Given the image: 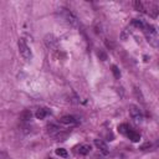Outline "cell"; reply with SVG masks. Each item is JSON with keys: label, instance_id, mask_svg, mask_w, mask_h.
<instances>
[{"label": "cell", "instance_id": "8fae6325", "mask_svg": "<svg viewBox=\"0 0 159 159\" xmlns=\"http://www.w3.org/2000/svg\"><path fill=\"white\" fill-rule=\"evenodd\" d=\"M118 132H119L120 134H124V135H127V133L129 132V127H128V124H125V123H123V124H119V125H118Z\"/></svg>", "mask_w": 159, "mask_h": 159}, {"label": "cell", "instance_id": "5b68a950", "mask_svg": "<svg viewBox=\"0 0 159 159\" xmlns=\"http://www.w3.org/2000/svg\"><path fill=\"white\" fill-rule=\"evenodd\" d=\"M62 16H63V19L66 20L67 24H70V25H72V26L77 25V19H76V16H75L70 10L62 9Z\"/></svg>", "mask_w": 159, "mask_h": 159}, {"label": "cell", "instance_id": "2e32d148", "mask_svg": "<svg viewBox=\"0 0 159 159\" xmlns=\"http://www.w3.org/2000/svg\"><path fill=\"white\" fill-rule=\"evenodd\" d=\"M98 57H99L102 61H106V60H107V55H106L103 51H98Z\"/></svg>", "mask_w": 159, "mask_h": 159}, {"label": "cell", "instance_id": "6da1fadb", "mask_svg": "<svg viewBox=\"0 0 159 159\" xmlns=\"http://www.w3.org/2000/svg\"><path fill=\"white\" fill-rule=\"evenodd\" d=\"M143 32H144V35H145L147 41H148L153 47H158L159 37H158V31L155 30V27H154L153 25L145 24V26H144V29H143Z\"/></svg>", "mask_w": 159, "mask_h": 159}, {"label": "cell", "instance_id": "5bb4252c", "mask_svg": "<svg viewBox=\"0 0 159 159\" xmlns=\"http://www.w3.org/2000/svg\"><path fill=\"white\" fill-rule=\"evenodd\" d=\"M56 154L60 155V157H62V158H67V157H68L67 150L63 149V148H57V149H56Z\"/></svg>", "mask_w": 159, "mask_h": 159}, {"label": "cell", "instance_id": "7a4b0ae2", "mask_svg": "<svg viewBox=\"0 0 159 159\" xmlns=\"http://www.w3.org/2000/svg\"><path fill=\"white\" fill-rule=\"evenodd\" d=\"M17 46H19V52H20V55H21L26 61H30V60L32 58V52H31L30 47L26 45L25 40H24V39H20V40L17 41Z\"/></svg>", "mask_w": 159, "mask_h": 159}, {"label": "cell", "instance_id": "7c38bea8", "mask_svg": "<svg viewBox=\"0 0 159 159\" xmlns=\"http://www.w3.org/2000/svg\"><path fill=\"white\" fill-rule=\"evenodd\" d=\"M132 24H133L134 26H137L139 30H143L144 26H145V22H144L143 20H138V19H134V20L132 21Z\"/></svg>", "mask_w": 159, "mask_h": 159}, {"label": "cell", "instance_id": "e0dca14e", "mask_svg": "<svg viewBox=\"0 0 159 159\" xmlns=\"http://www.w3.org/2000/svg\"><path fill=\"white\" fill-rule=\"evenodd\" d=\"M47 159H52V158H47Z\"/></svg>", "mask_w": 159, "mask_h": 159}, {"label": "cell", "instance_id": "8992f818", "mask_svg": "<svg viewBox=\"0 0 159 159\" xmlns=\"http://www.w3.org/2000/svg\"><path fill=\"white\" fill-rule=\"evenodd\" d=\"M94 145L97 147V149L102 153V154H104V155H107L108 153H109V149H108V147H107V144L102 140V139H94Z\"/></svg>", "mask_w": 159, "mask_h": 159}, {"label": "cell", "instance_id": "ba28073f", "mask_svg": "<svg viewBox=\"0 0 159 159\" xmlns=\"http://www.w3.org/2000/svg\"><path fill=\"white\" fill-rule=\"evenodd\" d=\"M89 150H91V147H89L88 144H81V145L77 148V152H78L81 155H86V154H88Z\"/></svg>", "mask_w": 159, "mask_h": 159}, {"label": "cell", "instance_id": "30bf717a", "mask_svg": "<svg viewBox=\"0 0 159 159\" xmlns=\"http://www.w3.org/2000/svg\"><path fill=\"white\" fill-rule=\"evenodd\" d=\"M127 137H128L132 142H139V140H140L139 133H137V132H134V130H129V132L127 133Z\"/></svg>", "mask_w": 159, "mask_h": 159}, {"label": "cell", "instance_id": "277c9868", "mask_svg": "<svg viewBox=\"0 0 159 159\" xmlns=\"http://www.w3.org/2000/svg\"><path fill=\"white\" fill-rule=\"evenodd\" d=\"M43 40H45V45H46L48 48H51V50H56V48H57L58 41H57V39H56L52 34H47Z\"/></svg>", "mask_w": 159, "mask_h": 159}, {"label": "cell", "instance_id": "52a82bcc", "mask_svg": "<svg viewBox=\"0 0 159 159\" xmlns=\"http://www.w3.org/2000/svg\"><path fill=\"white\" fill-rule=\"evenodd\" d=\"M48 113H50V111H48L47 108H39V109L36 111L35 116H36V118H39V119H43Z\"/></svg>", "mask_w": 159, "mask_h": 159}, {"label": "cell", "instance_id": "4fadbf2b", "mask_svg": "<svg viewBox=\"0 0 159 159\" xmlns=\"http://www.w3.org/2000/svg\"><path fill=\"white\" fill-rule=\"evenodd\" d=\"M31 117H32V113H31L30 111H24V112L21 113V119H22V120H25V122L30 120V119H31Z\"/></svg>", "mask_w": 159, "mask_h": 159}, {"label": "cell", "instance_id": "9c48e42d", "mask_svg": "<svg viewBox=\"0 0 159 159\" xmlns=\"http://www.w3.org/2000/svg\"><path fill=\"white\" fill-rule=\"evenodd\" d=\"M60 120L63 124H73V123H76V118L73 116H63Z\"/></svg>", "mask_w": 159, "mask_h": 159}, {"label": "cell", "instance_id": "3957f363", "mask_svg": "<svg viewBox=\"0 0 159 159\" xmlns=\"http://www.w3.org/2000/svg\"><path fill=\"white\" fill-rule=\"evenodd\" d=\"M129 114L132 117V119L135 122V123H140L143 120V114L139 109V107H137L135 104H130L129 106Z\"/></svg>", "mask_w": 159, "mask_h": 159}, {"label": "cell", "instance_id": "9a60e30c", "mask_svg": "<svg viewBox=\"0 0 159 159\" xmlns=\"http://www.w3.org/2000/svg\"><path fill=\"white\" fill-rule=\"evenodd\" d=\"M112 72H113V75H114V77L116 78H119L120 77V72H119V70H118V67L117 66H112Z\"/></svg>", "mask_w": 159, "mask_h": 159}]
</instances>
